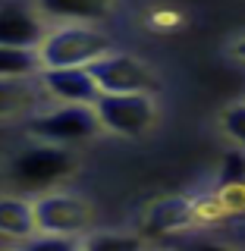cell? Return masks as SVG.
I'll return each instance as SVG.
<instances>
[{
  "instance_id": "1",
  "label": "cell",
  "mask_w": 245,
  "mask_h": 251,
  "mask_svg": "<svg viewBox=\"0 0 245 251\" xmlns=\"http://www.w3.org/2000/svg\"><path fill=\"white\" fill-rule=\"evenodd\" d=\"M35 50H38V60H41V69L44 66H88L101 53L113 50V44H110L104 31L91 28L88 22H66L63 28L47 31Z\"/></svg>"
},
{
  "instance_id": "2",
  "label": "cell",
  "mask_w": 245,
  "mask_h": 251,
  "mask_svg": "<svg viewBox=\"0 0 245 251\" xmlns=\"http://www.w3.org/2000/svg\"><path fill=\"white\" fill-rule=\"evenodd\" d=\"M73 170H76V157L66 151V145L38 141V145H31L13 157L10 179L22 192H47L60 179H66Z\"/></svg>"
},
{
  "instance_id": "3",
  "label": "cell",
  "mask_w": 245,
  "mask_h": 251,
  "mask_svg": "<svg viewBox=\"0 0 245 251\" xmlns=\"http://www.w3.org/2000/svg\"><path fill=\"white\" fill-rule=\"evenodd\" d=\"M91 107L101 120V129L113 132L120 138H138L154 126V98L148 91H123V94L101 91Z\"/></svg>"
},
{
  "instance_id": "4",
  "label": "cell",
  "mask_w": 245,
  "mask_h": 251,
  "mask_svg": "<svg viewBox=\"0 0 245 251\" xmlns=\"http://www.w3.org/2000/svg\"><path fill=\"white\" fill-rule=\"evenodd\" d=\"M28 132L38 141H51V145H76V141L94 138L101 132V120L91 104H60L54 110L31 116Z\"/></svg>"
},
{
  "instance_id": "5",
  "label": "cell",
  "mask_w": 245,
  "mask_h": 251,
  "mask_svg": "<svg viewBox=\"0 0 245 251\" xmlns=\"http://www.w3.org/2000/svg\"><path fill=\"white\" fill-rule=\"evenodd\" d=\"M35 232H57V235H82L91 226V204L69 192H41L31 201Z\"/></svg>"
},
{
  "instance_id": "6",
  "label": "cell",
  "mask_w": 245,
  "mask_h": 251,
  "mask_svg": "<svg viewBox=\"0 0 245 251\" xmlns=\"http://www.w3.org/2000/svg\"><path fill=\"white\" fill-rule=\"evenodd\" d=\"M88 73L94 75L98 88L107 94H123V91H148L151 94L157 88V78L145 63L129 57V53H116V50H107L98 60H91Z\"/></svg>"
},
{
  "instance_id": "7",
  "label": "cell",
  "mask_w": 245,
  "mask_h": 251,
  "mask_svg": "<svg viewBox=\"0 0 245 251\" xmlns=\"http://www.w3.org/2000/svg\"><path fill=\"white\" fill-rule=\"evenodd\" d=\"M47 98H57L63 104H94L101 94L88 66H44L38 69Z\"/></svg>"
},
{
  "instance_id": "8",
  "label": "cell",
  "mask_w": 245,
  "mask_h": 251,
  "mask_svg": "<svg viewBox=\"0 0 245 251\" xmlns=\"http://www.w3.org/2000/svg\"><path fill=\"white\" fill-rule=\"evenodd\" d=\"M47 35L44 16L26 3H3L0 6V44L6 47H31L35 50Z\"/></svg>"
},
{
  "instance_id": "9",
  "label": "cell",
  "mask_w": 245,
  "mask_h": 251,
  "mask_svg": "<svg viewBox=\"0 0 245 251\" xmlns=\"http://www.w3.org/2000/svg\"><path fill=\"white\" fill-rule=\"evenodd\" d=\"M47 98L41 78L35 75H0V120L31 113Z\"/></svg>"
},
{
  "instance_id": "10",
  "label": "cell",
  "mask_w": 245,
  "mask_h": 251,
  "mask_svg": "<svg viewBox=\"0 0 245 251\" xmlns=\"http://www.w3.org/2000/svg\"><path fill=\"white\" fill-rule=\"evenodd\" d=\"M192 223H195V201L183 198V195H170V198L154 201L145 214V232L148 235L183 232Z\"/></svg>"
},
{
  "instance_id": "11",
  "label": "cell",
  "mask_w": 245,
  "mask_h": 251,
  "mask_svg": "<svg viewBox=\"0 0 245 251\" xmlns=\"http://www.w3.org/2000/svg\"><path fill=\"white\" fill-rule=\"evenodd\" d=\"M35 10L54 22H101L116 10V0H35Z\"/></svg>"
},
{
  "instance_id": "12",
  "label": "cell",
  "mask_w": 245,
  "mask_h": 251,
  "mask_svg": "<svg viewBox=\"0 0 245 251\" xmlns=\"http://www.w3.org/2000/svg\"><path fill=\"white\" fill-rule=\"evenodd\" d=\"M31 232H35L31 201H26V198H0V235L26 242Z\"/></svg>"
},
{
  "instance_id": "13",
  "label": "cell",
  "mask_w": 245,
  "mask_h": 251,
  "mask_svg": "<svg viewBox=\"0 0 245 251\" xmlns=\"http://www.w3.org/2000/svg\"><path fill=\"white\" fill-rule=\"evenodd\" d=\"M38 69H41L38 50L0 44V75H35Z\"/></svg>"
},
{
  "instance_id": "14",
  "label": "cell",
  "mask_w": 245,
  "mask_h": 251,
  "mask_svg": "<svg viewBox=\"0 0 245 251\" xmlns=\"http://www.w3.org/2000/svg\"><path fill=\"white\" fill-rule=\"evenodd\" d=\"M79 245L82 248H138L141 239L138 235H116V232H98V235H85V239H79Z\"/></svg>"
},
{
  "instance_id": "15",
  "label": "cell",
  "mask_w": 245,
  "mask_h": 251,
  "mask_svg": "<svg viewBox=\"0 0 245 251\" xmlns=\"http://www.w3.org/2000/svg\"><path fill=\"white\" fill-rule=\"evenodd\" d=\"M220 123H223V132L230 135L239 148H245V104H233L223 110V116H220Z\"/></svg>"
},
{
  "instance_id": "16",
  "label": "cell",
  "mask_w": 245,
  "mask_h": 251,
  "mask_svg": "<svg viewBox=\"0 0 245 251\" xmlns=\"http://www.w3.org/2000/svg\"><path fill=\"white\" fill-rule=\"evenodd\" d=\"M245 182V154L242 151H230L223 157V167H220V188L223 185H239Z\"/></svg>"
},
{
  "instance_id": "17",
  "label": "cell",
  "mask_w": 245,
  "mask_h": 251,
  "mask_svg": "<svg viewBox=\"0 0 245 251\" xmlns=\"http://www.w3.org/2000/svg\"><path fill=\"white\" fill-rule=\"evenodd\" d=\"M233 57L245 63V38H239V41H236V44H233Z\"/></svg>"
}]
</instances>
